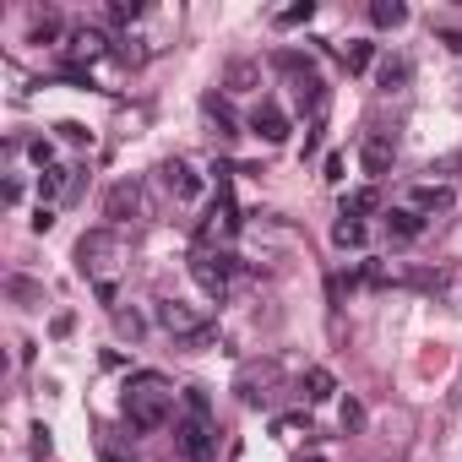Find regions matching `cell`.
<instances>
[{
  "mask_svg": "<svg viewBox=\"0 0 462 462\" xmlns=\"http://www.w3.org/2000/svg\"><path fill=\"white\" fill-rule=\"evenodd\" d=\"M50 228H55V212L39 207V212H33V235H50Z\"/></svg>",
  "mask_w": 462,
  "mask_h": 462,
  "instance_id": "31",
  "label": "cell"
},
{
  "mask_svg": "<svg viewBox=\"0 0 462 462\" xmlns=\"http://www.w3.org/2000/svg\"><path fill=\"white\" fill-rule=\"evenodd\" d=\"M375 207H381V196H375V185H365V190H348V196H343V212H337V217H359V223H365Z\"/></svg>",
  "mask_w": 462,
  "mask_h": 462,
  "instance_id": "13",
  "label": "cell"
},
{
  "mask_svg": "<svg viewBox=\"0 0 462 462\" xmlns=\"http://www.w3.org/2000/svg\"><path fill=\"white\" fill-rule=\"evenodd\" d=\"M310 17H316V0H300V6L278 12V28H300V23H310Z\"/></svg>",
  "mask_w": 462,
  "mask_h": 462,
  "instance_id": "23",
  "label": "cell"
},
{
  "mask_svg": "<svg viewBox=\"0 0 462 462\" xmlns=\"http://www.w3.org/2000/svg\"><path fill=\"white\" fill-rule=\"evenodd\" d=\"M370 23H375V28H402V23H408V6H402V0H375V6H370Z\"/></svg>",
  "mask_w": 462,
  "mask_h": 462,
  "instance_id": "16",
  "label": "cell"
},
{
  "mask_svg": "<svg viewBox=\"0 0 462 462\" xmlns=\"http://www.w3.org/2000/svg\"><path fill=\"white\" fill-rule=\"evenodd\" d=\"M136 17H142V0H109V23L125 28V23H136Z\"/></svg>",
  "mask_w": 462,
  "mask_h": 462,
  "instance_id": "24",
  "label": "cell"
},
{
  "mask_svg": "<svg viewBox=\"0 0 462 462\" xmlns=\"http://www.w3.org/2000/svg\"><path fill=\"white\" fill-rule=\"evenodd\" d=\"M327 180H332V185L343 180V152H327Z\"/></svg>",
  "mask_w": 462,
  "mask_h": 462,
  "instance_id": "32",
  "label": "cell"
},
{
  "mask_svg": "<svg viewBox=\"0 0 462 462\" xmlns=\"http://www.w3.org/2000/svg\"><path fill=\"white\" fill-rule=\"evenodd\" d=\"M223 88H228V93H251V88H256V66H251V60H235V66L223 71Z\"/></svg>",
  "mask_w": 462,
  "mask_h": 462,
  "instance_id": "18",
  "label": "cell"
},
{
  "mask_svg": "<svg viewBox=\"0 0 462 462\" xmlns=\"http://www.w3.org/2000/svg\"><path fill=\"white\" fill-rule=\"evenodd\" d=\"M375 82H381V93H397V88L408 82V60H402V55H386V60L375 66Z\"/></svg>",
  "mask_w": 462,
  "mask_h": 462,
  "instance_id": "15",
  "label": "cell"
},
{
  "mask_svg": "<svg viewBox=\"0 0 462 462\" xmlns=\"http://www.w3.org/2000/svg\"><path fill=\"white\" fill-rule=\"evenodd\" d=\"M392 158H397V136H392V131H370V136L359 142V163H365L370 180H381V174L392 169Z\"/></svg>",
  "mask_w": 462,
  "mask_h": 462,
  "instance_id": "5",
  "label": "cell"
},
{
  "mask_svg": "<svg viewBox=\"0 0 462 462\" xmlns=\"http://www.w3.org/2000/svg\"><path fill=\"white\" fill-rule=\"evenodd\" d=\"M451 201H457L451 185H413V190H408V207H413V212H446Z\"/></svg>",
  "mask_w": 462,
  "mask_h": 462,
  "instance_id": "10",
  "label": "cell"
},
{
  "mask_svg": "<svg viewBox=\"0 0 462 462\" xmlns=\"http://www.w3.org/2000/svg\"><path fill=\"white\" fill-rule=\"evenodd\" d=\"M136 212H142V190H136L131 180L109 185V196H104V217H109V223H131Z\"/></svg>",
  "mask_w": 462,
  "mask_h": 462,
  "instance_id": "8",
  "label": "cell"
},
{
  "mask_svg": "<svg viewBox=\"0 0 462 462\" xmlns=\"http://www.w3.org/2000/svg\"><path fill=\"white\" fill-rule=\"evenodd\" d=\"M207 115H212V125H217V136H240V125H235V115H228V104H217V93L207 98Z\"/></svg>",
  "mask_w": 462,
  "mask_h": 462,
  "instance_id": "21",
  "label": "cell"
},
{
  "mask_svg": "<svg viewBox=\"0 0 462 462\" xmlns=\"http://www.w3.org/2000/svg\"><path fill=\"white\" fill-rule=\"evenodd\" d=\"M273 66H278L283 77H294V88H300V82H316V60H310V55H300V50H278V55H273Z\"/></svg>",
  "mask_w": 462,
  "mask_h": 462,
  "instance_id": "12",
  "label": "cell"
},
{
  "mask_svg": "<svg viewBox=\"0 0 462 462\" xmlns=\"http://www.w3.org/2000/svg\"><path fill=\"white\" fill-rule=\"evenodd\" d=\"M386 235H392V240H419V235H424V212L392 207V212H386Z\"/></svg>",
  "mask_w": 462,
  "mask_h": 462,
  "instance_id": "11",
  "label": "cell"
},
{
  "mask_svg": "<svg viewBox=\"0 0 462 462\" xmlns=\"http://www.w3.org/2000/svg\"><path fill=\"white\" fill-rule=\"evenodd\" d=\"M28 39H33V44H55V39H60V17H55V12H44V17L33 23V33H28Z\"/></svg>",
  "mask_w": 462,
  "mask_h": 462,
  "instance_id": "22",
  "label": "cell"
},
{
  "mask_svg": "<svg viewBox=\"0 0 462 462\" xmlns=\"http://www.w3.org/2000/svg\"><path fill=\"white\" fill-rule=\"evenodd\" d=\"M12 300H23V305H44V289L28 283V278H12Z\"/></svg>",
  "mask_w": 462,
  "mask_h": 462,
  "instance_id": "25",
  "label": "cell"
},
{
  "mask_svg": "<svg viewBox=\"0 0 462 462\" xmlns=\"http://www.w3.org/2000/svg\"><path fill=\"white\" fill-rule=\"evenodd\" d=\"M343 424H348V430H359V424H365V408H359V402H354V397H348V402H343Z\"/></svg>",
  "mask_w": 462,
  "mask_h": 462,
  "instance_id": "30",
  "label": "cell"
},
{
  "mask_svg": "<svg viewBox=\"0 0 462 462\" xmlns=\"http://www.w3.org/2000/svg\"><path fill=\"white\" fill-rule=\"evenodd\" d=\"M152 321H158V327H163V332H169L174 343H190V337H196V332L207 327V321H201V316H196L190 305H180V300H158Z\"/></svg>",
  "mask_w": 462,
  "mask_h": 462,
  "instance_id": "4",
  "label": "cell"
},
{
  "mask_svg": "<svg viewBox=\"0 0 462 462\" xmlns=\"http://www.w3.org/2000/svg\"><path fill=\"white\" fill-rule=\"evenodd\" d=\"M66 174H71V169H60V163L39 174V207H50V201H55V196L66 190Z\"/></svg>",
  "mask_w": 462,
  "mask_h": 462,
  "instance_id": "19",
  "label": "cell"
},
{
  "mask_svg": "<svg viewBox=\"0 0 462 462\" xmlns=\"http://www.w3.org/2000/svg\"><path fill=\"white\" fill-rule=\"evenodd\" d=\"M343 66H348V71H370V66H375V44L348 39V44H343Z\"/></svg>",
  "mask_w": 462,
  "mask_h": 462,
  "instance_id": "17",
  "label": "cell"
},
{
  "mask_svg": "<svg viewBox=\"0 0 462 462\" xmlns=\"http://www.w3.org/2000/svg\"><path fill=\"white\" fill-rule=\"evenodd\" d=\"M332 392H337V381H332V370H321V365H316V370L305 375V397H310V402H327Z\"/></svg>",
  "mask_w": 462,
  "mask_h": 462,
  "instance_id": "20",
  "label": "cell"
},
{
  "mask_svg": "<svg viewBox=\"0 0 462 462\" xmlns=\"http://www.w3.org/2000/svg\"><path fill=\"white\" fill-rule=\"evenodd\" d=\"M305 462H327V457H305Z\"/></svg>",
  "mask_w": 462,
  "mask_h": 462,
  "instance_id": "36",
  "label": "cell"
},
{
  "mask_svg": "<svg viewBox=\"0 0 462 462\" xmlns=\"http://www.w3.org/2000/svg\"><path fill=\"white\" fill-rule=\"evenodd\" d=\"M115 327H120L125 337H142V316H136V310H120V316H115Z\"/></svg>",
  "mask_w": 462,
  "mask_h": 462,
  "instance_id": "29",
  "label": "cell"
},
{
  "mask_svg": "<svg viewBox=\"0 0 462 462\" xmlns=\"http://www.w3.org/2000/svg\"><path fill=\"white\" fill-rule=\"evenodd\" d=\"M125 419H131V430H163L174 419L169 392H163V375H152V370L131 375V386H125Z\"/></svg>",
  "mask_w": 462,
  "mask_h": 462,
  "instance_id": "1",
  "label": "cell"
},
{
  "mask_svg": "<svg viewBox=\"0 0 462 462\" xmlns=\"http://www.w3.org/2000/svg\"><path fill=\"white\" fill-rule=\"evenodd\" d=\"M104 55H109V33H104V28H77V33L66 39V60H71V66L104 60Z\"/></svg>",
  "mask_w": 462,
  "mask_h": 462,
  "instance_id": "6",
  "label": "cell"
},
{
  "mask_svg": "<svg viewBox=\"0 0 462 462\" xmlns=\"http://www.w3.org/2000/svg\"><path fill=\"white\" fill-rule=\"evenodd\" d=\"M55 131H60L71 147H88V142H93V131H88V125H77V120H66V125H55Z\"/></svg>",
  "mask_w": 462,
  "mask_h": 462,
  "instance_id": "27",
  "label": "cell"
},
{
  "mask_svg": "<svg viewBox=\"0 0 462 462\" xmlns=\"http://www.w3.org/2000/svg\"><path fill=\"white\" fill-rule=\"evenodd\" d=\"M174 451H180L185 462H212V457H217V430H212V419L180 413V419H174Z\"/></svg>",
  "mask_w": 462,
  "mask_h": 462,
  "instance_id": "2",
  "label": "cell"
},
{
  "mask_svg": "<svg viewBox=\"0 0 462 462\" xmlns=\"http://www.w3.org/2000/svg\"><path fill=\"white\" fill-rule=\"evenodd\" d=\"M185 413H201V419H212V397H207L201 386H185Z\"/></svg>",
  "mask_w": 462,
  "mask_h": 462,
  "instance_id": "26",
  "label": "cell"
},
{
  "mask_svg": "<svg viewBox=\"0 0 462 462\" xmlns=\"http://www.w3.org/2000/svg\"><path fill=\"white\" fill-rule=\"evenodd\" d=\"M240 262L235 256H212V251H190V278L207 289V300H223L228 294V273H235Z\"/></svg>",
  "mask_w": 462,
  "mask_h": 462,
  "instance_id": "3",
  "label": "cell"
},
{
  "mask_svg": "<svg viewBox=\"0 0 462 462\" xmlns=\"http://www.w3.org/2000/svg\"><path fill=\"white\" fill-rule=\"evenodd\" d=\"M33 451L50 457V430H44V424H33Z\"/></svg>",
  "mask_w": 462,
  "mask_h": 462,
  "instance_id": "33",
  "label": "cell"
},
{
  "mask_svg": "<svg viewBox=\"0 0 462 462\" xmlns=\"http://www.w3.org/2000/svg\"><path fill=\"white\" fill-rule=\"evenodd\" d=\"M316 147H321V120H316V125H310V131H305V158H310V152H316Z\"/></svg>",
  "mask_w": 462,
  "mask_h": 462,
  "instance_id": "34",
  "label": "cell"
},
{
  "mask_svg": "<svg viewBox=\"0 0 462 462\" xmlns=\"http://www.w3.org/2000/svg\"><path fill=\"white\" fill-rule=\"evenodd\" d=\"M251 131H256L267 147H278V142H289V115H283L278 104H256V109H251Z\"/></svg>",
  "mask_w": 462,
  "mask_h": 462,
  "instance_id": "7",
  "label": "cell"
},
{
  "mask_svg": "<svg viewBox=\"0 0 462 462\" xmlns=\"http://www.w3.org/2000/svg\"><path fill=\"white\" fill-rule=\"evenodd\" d=\"M104 462H125V457H120V451H104Z\"/></svg>",
  "mask_w": 462,
  "mask_h": 462,
  "instance_id": "35",
  "label": "cell"
},
{
  "mask_svg": "<svg viewBox=\"0 0 462 462\" xmlns=\"http://www.w3.org/2000/svg\"><path fill=\"white\" fill-rule=\"evenodd\" d=\"M332 245H337V251H359V245H365V223H359V217H337V223H332Z\"/></svg>",
  "mask_w": 462,
  "mask_h": 462,
  "instance_id": "14",
  "label": "cell"
},
{
  "mask_svg": "<svg viewBox=\"0 0 462 462\" xmlns=\"http://www.w3.org/2000/svg\"><path fill=\"white\" fill-rule=\"evenodd\" d=\"M28 152H33V163H39V169H55V147H50L44 136H39V142H33Z\"/></svg>",
  "mask_w": 462,
  "mask_h": 462,
  "instance_id": "28",
  "label": "cell"
},
{
  "mask_svg": "<svg viewBox=\"0 0 462 462\" xmlns=\"http://www.w3.org/2000/svg\"><path fill=\"white\" fill-rule=\"evenodd\" d=\"M158 174H163V185H169V196H180V201H190V196L201 190V180H196V169H190L185 158H169V163H163Z\"/></svg>",
  "mask_w": 462,
  "mask_h": 462,
  "instance_id": "9",
  "label": "cell"
}]
</instances>
